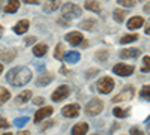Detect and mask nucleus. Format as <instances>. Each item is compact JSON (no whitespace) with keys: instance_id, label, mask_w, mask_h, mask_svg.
<instances>
[{"instance_id":"obj_13","label":"nucleus","mask_w":150,"mask_h":135,"mask_svg":"<svg viewBox=\"0 0 150 135\" xmlns=\"http://www.w3.org/2000/svg\"><path fill=\"white\" fill-rule=\"evenodd\" d=\"M29 26H30V21H29V20H20L15 26H14V33H17V35H24V33L29 30Z\"/></svg>"},{"instance_id":"obj_15","label":"nucleus","mask_w":150,"mask_h":135,"mask_svg":"<svg viewBox=\"0 0 150 135\" xmlns=\"http://www.w3.org/2000/svg\"><path fill=\"white\" fill-rule=\"evenodd\" d=\"M63 59H65V62H66L68 65H75V63L80 62L81 56H80L78 51H69V53L63 54Z\"/></svg>"},{"instance_id":"obj_35","label":"nucleus","mask_w":150,"mask_h":135,"mask_svg":"<svg viewBox=\"0 0 150 135\" xmlns=\"http://www.w3.org/2000/svg\"><path fill=\"white\" fill-rule=\"evenodd\" d=\"M9 126H11L9 122H8L5 117H0V131H2V129H8Z\"/></svg>"},{"instance_id":"obj_2","label":"nucleus","mask_w":150,"mask_h":135,"mask_svg":"<svg viewBox=\"0 0 150 135\" xmlns=\"http://www.w3.org/2000/svg\"><path fill=\"white\" fill-rule=\"evenodd\" d=\"M81 14H83V9L75 3H65L63 6H62V15H63V18H66V20L80 18Z\"/></svg>"},{"instance_id":"obj_33","label":"nucleus","mask_w":150,"mask_h":135,"mask_svg":"<svg viewBox=\"0 0 150 135\" xmlns=\"http://www.w3.org/2000/svg\"><path fill=\"white\" fill-rule=\"evenodd\" d=\"M117 3L120 6H125V8H134L135 6V0H117Z\"/></svg>"},{"instance_id":"obj_8","label":"nucleus","mask_w":150,"mask_h":135,"mask_svg":"<svg viewBox=\"0 0 150 135\" xmlns=\"http://www.w3.org/2000/svg\"><path fill=\"white\" fill-rule=\"evenodd\" d=\"M80 114V105L78 104H68L62 108V116L72 119V117H77Z\"/></svg>"},{"instance_id":"obj_43","label":"nucleus","mask_w":150,"mask_h":135,"mask_svg":"<svg viewBox=\"0 0 150 135\" xmlns=\"http://www.w3.org/2000/svg\"><path fill=\"white\" fill-rule=\"evenodd\" d=\"M149 32H150V29H149V23L146 24V35H149Z\"/></svg>"},{"instance_id":"obj_23","label":"nucleus","mask_w":150,"mask_h":135,"mask_svg":"<svg viewBox=\"0 0 150 135\" xmlns=\"http://www.w3.org/2000/svg\"><path fill=\"white\" fill-rule=\"evenodd\" d=\"M112 114H114V117H117V119H125V117L129 116V108L116 107V108H112Z\"/></svg>"},{"instance_id":"obj_45","label":"nucleus","mask_w":150,"mask_h":135,"mask_svg":"<svg viewBox=\"0 0 150 135\" xmlns=\"http://www.w3.org/2000/svg\"><path fill=\"white\" fill-rule=\"evenodd\" d=\"M2 33H3V27L0 26V36H2Z\"/></svg>"},{"instance_id":"obj_9","label":"nucleus","mask_w":150,"mask_h":135,"mask_svg":"<svg viewBox=\"0 0 150 135\" xmlns=\"http://www.w3.org/2000/svg\"><path fill=\"white\" fill-rule=\"evenodd\" d=\"M54 111L53 107H42L41 110H38L36 114H35V123H39V122H42L44 119H47L48 116H51Z\"/></svg>"},{"instance_id":"obj_27","label":"nucleus","mask_w":150,"mask_h":135,"mask_svg":"<svg viewBox=\"0 0 150 135\" xmlns=\"http://www.w3.org/2000/svg\"><path fill=\"white\" fill-rule=\"evenodd\" d=\"M93 26H96V21L93 18H89V20H84L80 23V27L84 29V30H93Z\"/></svg>"},{"instance_id":"obj_3","label":"nucleus","mask_w":150,"mask_h":135,"mask_svg":"<svg viewBox=\"0 0 150 135\" xmlns=\"http://www.w3.org/2000/svg\"><path fill=\"white\" fill-rule=\"evenodd\" d=\"M104 110V102L99 99V98H93V99L86 105V114L90 116V117H96L98 114H101Z\"/></svg>"},{"instance_id":"obj_1","label":"nucleus","mask_w":150,"mask_h":135,"mask_svg":"<svg viewBox=\"0 0 150 135\" xmlns=\"http://www.w3.org/2000/svg\"><path fill=\"white\" fill-rule=\"evenodd\" d=\"M32 80V71L26 66H15L6 74V81L15 87L26 86Z\"/></svg>"},{"instance_id":"obj_16","label":"nucleus","mask_w":150,"mask_h":135,"mask_svg":"<svg viewBox=\"0 0 150 135\" xmlns=\"http://www.w3.org/2000/svg\"><path fill=\"white\" fill-rule=\"evenodd\" d=\"M18 9H20V0H8L6 6L3 8L6 14H15Z\"/></svg>"},{"instance_id":"obj_6","label":"nucleus","mask_w":150,"mask_h":135,"mask_svg":"<svg viewBox=\"0 0 150 135\" xmlns=\"http://www.w3.org/2000/svg\"><path fill=\"white\" fill-rule=\"evenodd\" d=\"M134 95H135V87L134 86H126L120 93H117L114 98H112V102H125V101H129V99H132L134 98Z\"/></svg>"},{"instance_id":"obj_37","label":"nucleus","mask_w":150,"mask_h":135,"mask_svg":"<svg viewBox=\"0 0 150 135\" xmlns=\"http://www.w3.org/2000/svg\"><path fill=\"white\" fill-rule=\"evenodd\" d=\"M33 104H35V105H42V104H44V98H41V96H39V98H35Z\"/></svg>"},{"instance_id":"obj_12","label":"nucleus","mask_w":150,"mask_h":135,"mask_svg":"<svg viewBox=\"0 0 150 135\" xmlns=\"http://www.w3.org/2000/svg\"><path fill=\"white\" fill-rule=\"evenodd\" d=\"M65 39L71 44V45H74V47H77V45H80L81 42H83V35L80 33V32H71V33H68L66 36H65Z\"/></svg>"},{"instance_id":"obj_36","label":"nucleus","mask_w":150,"mask_h":135,"mask_svg":"<svg viewBox=\"0 0 150 135\" xmlns=\"http://www.w3.org/2000/svg\"><path fill=\"white\" fill-rule=\"evenodd\" d=\"M129 132H131V134H135V135H141V134H144L141 129H138L137 126H132V128L129 129Z\"/></svg>"},{"instance_id":"obj_28","label":"nucleus","mask_w":150,"mask_h":135,"mask_svg":"<svg viewBox=\"0 0 150 135\" xmlns=\"http://www.w3.org/2000/svg\"><path fill=\"white\" fill-rule=\"evenodd\" d=\"M140 36L137 35V33H132V35H125L120 38V44H129V42H135V41H138Z\"/></svg>"},{"instance_id":"obj_24","label":"nucleus","mask_w":150,"mask_h":135,"mask_svg":"<svg viewBox=\"0 0 150 135\" xmlns=\"http://www.w3.org/2000/svg\"><path fill=\"white\" fill-rule=\"evenodd\" d=\"M84 8H86V9H89V11L96 12V14H99V12H101V6H99V3L95 2V0H87Z\"/></svg>"},{"instance_id":"obj_19","label":"nucleus","mask_w":150,"mask_h":135,"mask_svg":"<svg viewBox=\"0 0 150 135\" xmlns=\"http://www.w3.org/2000/svg\"><path fill=\"white\" fill-rule=\"evenodd\" d=\"M15 57H17V50H14V48H12V50H6L5 53L0 54V59H2L5 63H11Z\"/></svg>"},{"instance_id":"obj_7","label":"nucleus","mask_w":150,"mask_h":135,"mask_svg":"<svg viewBox=\"0 0 150 135\" xmlns=\"http://www.w3.org/2000/svg\"><path fill=\"white\" fill-rule=\"evenodd\" d=\"M134 71H135L134 65H126V63H117L112 68V72L119 77H129L134 74Z\"/></svg>"},{"instance_id":"obj_21","label":"nucleus","mask_w":150,"mask_h":135,"mask_svg":"<svg viewBox=\"0 0 150 135\" xmlns=\"http://www.w3.org/2000/svg\"><path fill=\"white\" fill-rule=\"evenodd\" d=\"M30 98H32V92H30V90H24V92H21V93L15 98V102H17V104H26V102L30 101Z\"/></svg>"},{"instance_id":"obj_26","label":"nucleus","mask_w":150,"mask_h":135,"mask_svg":"<svg viewBox=\"0 0 150 135\" xmlns=\"http://www.w3.org/2000/svg\"><path fill=\"white\" fill-rule=\"evenodd\" d=\"M9 99H11V93H9V90L5 89V87H0V105L6 104Z\"/></svg>"},{"instance_id":"obj_22","label":"nucleus","mask_w":150,"mask_h":135,"mask_svg":"<svg viewBox=\"0 0 150 135\" xmlns=\"http://www.w3.org/2000/svg\"><path fill=\"white\" fill-rule=\"evenodd\" d=\"M126 15H128V11H125V9H116L112 12V18H114L116 23H123Z\"/></svg>"},{"instance_id":"obj_11","label":"nucleus","mask_w":150,"mask_h":135,"mask_svg":"<svg viewBox=\"0 0 150 135\" xmlns=\"http://www.w3.org/2000/svg\"><path fill=\"white\" fill-rule=\"evenodd\" d=\"M53 80H54V75L51 72H42L41 75L36 78V84L39 86V87H45V86H48Z\"/></svg>"},{"instance_id":"obj_25","label":"nucleus","mask_w":150,"mask_h":135,"mask_svg":"<svg viewBox=\"0 0 150 135\" xmlns=\"http://www.w3.org/2000/svg\"><path fill=\"white\" fill-rule=\"evenodd\" d=\"M108 50H98L95 53V59L98 60V62H107L108 60Z\"/></svg>"},{"instance_id":"obj_17","label":"nucleus","mask_w":150,"mask_h":135,"mask_svg":"<svg viewBox=\"0 0 150 135\" xmlns=\"http://www.w3.org/2000/svg\"><path fill=\"white\" fill-rule=\"evenodd\" d=\"M141 26H144V20L141 17H132L128 21V29H131V30H137V29H140Z\"/></svg>"},{"instance_id":"obj_5","label":"nucleus","mask_w":150,"mask_h":135,"mask_svg":"<svg viewBox=\"0 0 150 135\" xmlns=\"http://www.w3.org/2000/svg\"><path fill=\"white\" fill-rule=\"evenodd\" d=\"M71 93V89H69V86L68 84H62L60 87H57L53 95H51V101L53 102H62V101H65L66 98L69 96Z\"/></svg>"},{"instance_id":"obj_29","label":"nucleus","mask_w":150,"mask_h":135,"mask_svg":"<svg viewBox=\"0 0 150 135\" xmlns=\"http://www.w3.org/2000/svg\"><path fill=\"white\" fill-rule=\"evenodd\" d=\"M63 54H65V47H63V44L59 42L56 45V50H54V59L62 60V59H63Z\"/></svg>"},{"instance_id":"obj_31","label":"nucleus","mask_w":150,"mask_h":135,"mask_svg":"<svg viewBox=\"0 0 150 135\" xmlns=\"http://www.w3.org/2000/svg\"><path fill=\"white\" fill-rule=\"evenodd\" d=\"M149 92H150V86H149V84H146L144 87L141 89V92H140V98H141V99H146V101H149V99H150Z\"/></svg>"},{"instance_id":"obj_40","label":"nucleus","mask_w":150,"mask_h":135,"mask_svg":"<svg viewBox=\"0 0 150 135\" xmlns=\"http://www.w3.org/2000/svg\"><path fill=\"white\" fill-rule=\"evenodd\" d=\"M24 3H29V5H35V3H38L39 0H23Z\"/></svg>"},{"instance_id":"obj_41","label":"nucleus","mask_w":150,"mask_h":135,"mask_svg":"<svg viewBox=\"0 0 150 135\" xmlns=\"http://www.w3.org/2000/svg\"><path fill=\"white\" fill-rule=\"evenodd\" d=\"M59 24H62V27H68V23H65V21H60L59 20Z\"/></svg>"},{"instance_id":"obj_10","label":"nucleus","mask_w":150,"mask_h":135,"mask_svg":"<svg viewBox=\"0 0 150 135\" xmlns=\"http://www.w3.org/2000/svg\"><path fill=\"white\" fill-rule=\"evenodd\" d=\"M141 54L140 48H125V50L120 51V59L126 60V59H137Z\"/></svg>"},{"instance_id":"obj_42","label":"nucleus","mask_w":150,"mask_h":135,"mask_svg":"<svg viewBox=\"0 0 150 135\" xmlns=\"http://www.w3.org/2000/svg\"><path fill=\"white\" fill-rule=\"evenodd\" d=\"M144 11H146V14H149V11H150V6H149V3H146V6H144Z\"/></svg>"},{"instance_id":"obj_34","label":"nucleus","mask_w":150,"mask_h":135,"mask_svg":"<svg viewBox=\"0 0 150 135\" xmlns=\"http://www.w3.org/2000/svg\"><path fill=\"white\" fill-rule=\"evenodd\" d=\"M99 72H101V71H99V69H96V68H92V69H89V71L86 72V75H84V77H86L87 80H90V78L96 77L98 74H99Z\"/></svg>"},{"instance_id":"obj_39","label":"nucleus","mask_w":150,"mask_h":135,"mask_svg":"<svg viewBox=\"0 0 150 135\" xmlns=\"http://www.w3.org/2000/svg\"><path fill=\"white\" fill-rule=\"evenodd\" d=\"M53 126V120H48V123H45L44 126H41V131H45L47 128H51Z\"/></svg>"},{"instance_id":"obj_30","label":"nucleus","mask_w":150,"mask_h":135,"mask_svg":"<svg viewBox=\"0 0 150 135\" xmlns=\"http://www.w3.org/2000/svg\"><path fill=\"white\" fill-rule=\"evenodd\" d=\"M29 117L27 116H24V117H17L15 120H14V126H17V128H23V126H26L27 123H29Z\"/></svg>"},{"instance_id":"obj_44","label":"nucleus","mask_w":150,"mask_h":135,"mask_svg":"<svg viewBox=\"0 0 150 135\" xmlns=\"http://www.w3.org/2000/svg\"><path fill=\"white\" fill-rule=\"evenodd\" d=\"M2 72H3V65L0 63V74H2Z\"/></svg>"},{"instance_id":"obj_14","label":"nucleus","mask_w":150,"mask_h":135,"mask_svg":"<svg viewBox=\"0 0 150 135\" xmlns=\"http://www.w3.org/2000/svg\"><path fill=\"white\" fill-rule=\"evenodd\" d=\"M60 6V0H44L42 3V9L45 12H54L57 11Z\"/></svg>"},{"instance_id":"obj_20","label":"nucleus","mask_w":150,"mask_h":135,"mask_svg":"<svg viewBox=\"0 0 150 135\" xmlns=\"http://www.w3.org/2000/svg\"><path fill=\"white\" fill-rule=\"evenodd\" d=\"M87 131H89V125H87L86 122H80V123H77L72 128V134L74 135H81V134H86Z\"/></svg>"},{"instance_id":"obj_4","label":"nucleus","mask_w":150,"mask_h":135,"mask_svg":"<svg viewBox=\"0 0 150 135\" xmlns=\"http://www.w3.org/2000/svg\"><path fill=\"white\" fill-rule=\"evenodd\" d=\"M114 86H116V83H114V80H112L111 77H102L101 80H99V81L96 83V89H98V92H99V93H102V95H108V93H111V92H112Z\"/></svg>"},{"instance_id":"obj_18","label":"nucleus","mask_w":150,"mask_h":135,"mask_svg":"<svg viewBox=\"0 0 150 135\" xmlns=\"http://www.w3.org/2000/svg\"><path fill=\"white\" fill-rule=\"evenodd\" d=\"M32 51H33V54L36 57H44L47 54V51H48V45L47 44H36Z\"/></svg>"},{"instance_id":"obj_32","label":"nucleus","mask_w":150,"mask_h":135,"mask_svg":"<svg viewBox=\"0 0 150 135\" xmlns=\"http://www.w3.org/2000/svg\"><path fill=\"white\" fill-rule=\"evenodd\" d=\"M150 71V57L149 56H146L144 57V60H143V68H141V72L143 74H147Z\"/></svg>"},{"instance_id":"obj_38","label":"nucleus","mask_w":150,"mask_h":135,"mask_svg":"<svg viewBox=\"0 0 150 135\" xmlns=\"http://www.w3.org/2000/svg\"><path fill=\"white\" fill-rule=\"evenodd\" d=\"M33 42H36V38H33V36H29V38L26 39V42H24V44H26V45H32Z\"/></svg>"},{"instance_id":"obj_46","label":"nucleus","mask_w":150,"mask_h":135,"mask_svg":"<svg viewBox=\"0 0 150 135\" xmlns=\"http://www.w3.org/2000/svg\"><path fill=\"white\" fill-rule=\"evenodd\" d=\"M140 2H147V0H140Z\"/></svg>"}]
</instances>
